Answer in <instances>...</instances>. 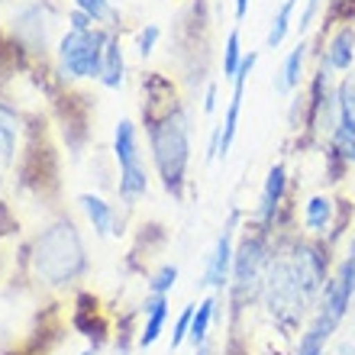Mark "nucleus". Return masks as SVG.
I'll return each instance as SVG.
<instances>
[{"mask_svg": "<svg viewBox=\"0 0 355 355\" xmlns=\"http://www.w3.org/2000/svg\"><path fill=\"white\" fill-rule=\"evenodd\" d=\"M197 355H214V349H210V343H204V346H197Z\"/></svg>", "mask_w": 355, "mask_h": 355, "instance_id": "nucleus-29", "label": "nucleus"}, {"mask_svg": "<svg viewBox=\"0 0 355 355\" xmlns=\"http://www.w3.org/2000/svg\"><path fill=\"white\" fill-rule=\"evenodd\" d=\"M233 223L226 226L223 233H220V239H216L214 252H210V259H207V271H204V284L214 291H226L230 288V275H233Z\"/></svg>", "mask_w": 355, "mask_h": 355, "instance_id": "nucleus-8", "label": "nucleus"}, {"mask_svg": "<svg viewBox=\"0 0 355 355\" xmlns=\"http://www.w3.org/2000/svg\"><path fill=\"white\" fill-rule=\"evenodd\" d=\"M216 110V85L210 81L207 85V94H204V113H214Z\"/></svg>", "mask_w": 355, "mask_h": 355, "instance_id": "nucleus-27", "label": "nucleus"}, {"mask_svg": "<svg viewBox=\"0 0 355 355\" xmlns=\"http://www.w3.org/2000/svg\"><path fill=\"white\" fill-rule=\"evenodd\" d=\"M116 191H120V197H123V200H130V204H132V200H139V197H146V191H149V175H146V165L123 168Z\"/></svg>", "mask_w": 355, "mask_h": 355, "instance_id": "nucleus-17", "label": "nucleus"}, {"mask_svg": "<svg viewBox=\"0 0 355 355\" xmlns=\"http://www.w3.org/2000/svg\"><path fill=\"white\" fill-rule=\"evenodd\" d=\"M352 323H355V320H352Z\"/></svg>", "mask_w": 355, "mask_h": 355, "instance_id": "nucleus-31", "label": "nucleus"}, {"mask_svg": "<svg viewBox=\"0 0 355 355\" xmlns=\"http://www.w3.org/2000/svg\"><path fill=\"white\" fill-rule=\"evenodd\" d=\"M262 304L268 310V317L278 323L284 333L300 327V320L307 313V307L313 304V297L307 294V288L300 284V275L291 262L288 245L271 249L268 268H265V284H262Z\"/></svg>", "mask_w": 355, "mask_h": 355, "instance_id": "nucleus-2", "label": "nucleus"}, {"mask_svg": "<svg viewBox=\"0 0 355 355\" xmlns=\"http://www.w3.org/2000/svg\"><path fill=\"white\" fill-rule=\"evenodd\" d=\"M75 7L85 10L94 23H113V19H120L116 10L110 7V0H75Z\"/></svg>", "mask_w": 355, "mask_h": 355, "instance_id": "nucleus-21", "label": "nucleus"}, {"mask_svg": "<svg viewBox=\"0 0 355 355\" xmlns=\"http://www.w3.org/2000/svg\"><path fill=\"white\" fill-rule=\"evenodd\" d=\"M304 62H307V42H297V46L291 49L281 68L275 71V91L278 94H294L304 81Z\"/></svg>", "mask_w": 355, "mask_h": 355, "instance_id": "nucleus-11", "label": "nucleus"}, {"mask_svg": "<svg viewBox=\"0 0 355 355\" xmlns=\"http://www.w3.org/2000/svg\"><path fill=\"white\" fill-rule=\"evenodd\" d=\"M162 29L155 26V23H146V26L139 29V36H136V52H139L142 58H149L152 52H155V42H159Z\"/></svg>", "mask_w": 355, "mask_h": 355, "instance_id": "nucleus-23", "label": "nucleus"}, {"mask_svg": "<svg viewBox=\"0 0 355 355\" xmlns=\"http://www.w3.org/2000/svg\"><path fill=\"white\" fill-rule=\"evenodd\" d=\"M333 197L329 194H313L304 204V226H307L313 236H327L329 226H333Z\"/></svg>", "mask_w": 355, "mask_h": 355, "instance_id": "nucleus-14", "label": "nucleus"}, {"mask_svg": "<svg viewBox=\"0 0 355 355\" xmlns=\"http://www.w3.org/2000/svg\"><path fill=\"white\" fill-rule=\"evenodd\" d=\"M194 304L191 307H184L181 313H178V320H175V333H171V349H178L181 343L187 339V333H191V320H194Z\"/></svg>", "mask_w": 355, "mask_h": 355, "instance_id": "nucleus-24", "label": "nucleus"}, {"mask_svg": "<svg viewBox=\"0 0 355 355\" xmlns=\"http://www.w3.org/2000/svg\"><path fill=\"white\" fill-rule=\"evenodd\" d=\"M336 329L339 327L333 323V320L323 317V313H317V317L310 320V327L300 333L294 355H327V346H329V339H333Z\"/></svg>", "mask_w": 355, "mask_h": 355, "instance_id": "nucleus-10", "label": "nucleus"}, {"mask_svg": "<svg viewBox=\"0 0 355 355\" xmlns=\"http://www.w3.org/2000/svg\"><path fill=\"white\" fill-rule=\"evenodd\" d=\"M165 323H168V297H162L159 304H155V310H149V313H146V327H142V333H139V346L149 349L152 343L162 336Z\"/></svg>", "mask_w": 355, "mask_h": 355, "instance_id": "nucleus-19", "label": "nucleus"}, {"mask_svg": "<svg viewBox=\"0 0 355 355\" xmlns=\"http://www.w3.org/2000/svg\"><path fill=\"white\" fill-rule=\"evenodd\" d=\"M220 297H207L197 304L194 310V320H191V333H187V339H191V346H204L207 339H210V327H214V320H220Z\"/></svg>", "mask_w": 355, "mask_h": 355, "instance_id": "nucleus-15", "label": "nucleus"}, {"mask_svg": "<svg viewBox=\"0 0 355 355\" xmlns=\"http://www.w3.org/2000/svg\"><path fill=\"white\" fill-rule=\"evenodd\" d=\"M113 155L123 168H132V165H142L139 162V136H136V123L132 120H120L116 123V132H113Z\"/></svg>", "mask_w": 355, "mask_h": 355, "instance_id": "nucleus-12", "label": "nucleus"}, {"mask_svg": "<svg viewBox=\"0 0 355 355\" xmlns=\"http://www.w3.org/2000/svg\"><path fill=\"white\" fill-rule=\"evenodd\" d=\"M149 142H152V159L165 191L175 197L184 194L187 181V162H191V120L181 107L162 113L155 120H149Z\"/></svg>", "mask_w": 355, "mask_h": 355, "instance_id": "nucleus-1", "label": "nucleus"}, {"mask_svg": "<svg viewBox=\"0 0 355 355\" xmlns=\"http://www.w3.org/2000/svg\"><path fill=\"white\" fill-rule=\"evenodd\" d=\"M271 230H262L255 223L249 233L243 236V243L233 255V275H230V297L236 307H249L252 300L262 297V284H265V268L271 259V245H268Z\"/></svg>", "mask_w": 355, "mask_h": 355, "instance_id": "nucleus-4", "label": "nucleus"}, {"mask_svg": "<svg viewBox=\"0 0 355 355\" xmlns=\"http://www.w3.org/2000/svg\"><path fill=\"white\" fill-rule=\"evenodd\" d=\"M107 42L110 33L103 29H68L58 42V65L71 78H101Z\"/></svg>", "mask_w": 355, "mask_h": 355, "instance_id": "nucleus-5", "label": "nucleus"}, {"mask_svg": "<svg viewBox=\"0 0 355 355\" xmlns=\"http://www.w3.org/2000/svg\"><path fill=\"white\" fill-rule=\"evenodd\" d=\"M78 204L85 207L87 220H91V226L97 230V236H110V233H120L116 230V214H113V207L103 200V197L97 194H81L78 197Z\"/></svg>", "mask_w": 355, "mask_h": 355, "instance_id": "nucleus-13", "label": "nucleus"}, {"mask_svg": "<svg viewBox=\"0 0 355 355\" xmlns=\"http://www.w3.org/2000/svg\"><path fill=\"white\" fill-rule=\"evenodd\" d=\"M123 75H126V58H123V49H120V39L110 36V42H107V52H103V68H101V81L103 87H110V91H116V87L123 85Z\"/></svg>", "mask_w": 355, "mask_h": 355, "instance_id": "nucleus-16", "label": "nucleus"}, {"mask_svg": "<svg viewBox=\"0 0 355 355\" xmlns=\"http://www.w3.org/2000/svg\"><path fill=\"white\" fill-rule=\"evenodd\" d=\"M320 62L329 68V71H349L355 65V26L352 23H343V26L327 39V52L320 55Z\"/></svg>", "mask_w": 355, "mask_h": 355, "instance_id": "nucleus-9", "label": "nucleus"}, {"mask_svg": "<svg viewBox=\"0 0 355 355\" xmlns=\"http://www.w3.org/2000/svg\"><path fill=\"white\" fill-rule=\"evenodd\" d=\"M329 152L349 168L355 165V75H346L336 85V130L329 139Z\"/></svg>", "mask_w": 355, "mask_h": 355, "instance_id": "nucleus-6", "label": "nucleus"}, {"mask_svg": "<svg viewBox=\"0 0 355 355\" xmlns=\"http://www.w3.org/2000/svg\"><path fill=\"white\" fill-rule=\"evenodd\" d=\"M68 29H81V33H85V29H94V19L87 17L85 10H71V13H68Z\"/></svg>", "mask_w": 355, "mask_h": 355, "instance_id": "nucleus-26", "label": "nucleus"}, {"mask_svg": "<svg viewBox=\"0 0 355 355\" xmlns=\"http://www.w3.org/2000/svg\"><path fill=\"white\" fill-rule=\"evenodd\" d=\"M81 355H94V349H87V352H81Z\"/></svg>", "mask_w": 355, "mask_h": 355, "instance_id": "nucleus-30", "label": "nucleus"}, {"mask_svg": "<svg viewBox=\"0 0 355 355\" xmlns=\"http://www.w3.org/2000/svg\"><path fill=\"white\" fill-rule=\"evenodd\" d=\"M243 46H239V29H233L226 36V46H223V78H236L239 65H243Z\"/></svg>", "mask_w": 355, "mask_h": 355, "instance_id": "nucleus-20", "label": "nucleus"}, {"mask_svg": "<svg viewBox=\"0 0 355 355\" xmlns=\"http://www.w3.org/2000/svg\"><path fill=\"white\" fill-rule=\"evenodd\" d=\"M320 3H323V0H304V13H300V19H297L300 33H304V29H307L310 23L317 19V13H320Z\"/></svg>", "mask_w": 355, "mask_h": 355, "instance_id": "nucleus-25", "label": "nucleus"}, {"mask_svg": "<svg viewBox=\"0 0 355 355\" xmlns=\"http://www.w3.org/2000/svg\"><path fill=\"white\" fill-rule=\"evenodd\" d=\"M300 0H284L278 7V13L271 17V29L268 36H265V49H278L291 33V23H294V7H297Z\"/></svg>", "mask_w": 355, "mask_h": 355, "instance_id": "nucleus-18", "label": "nucleus"}, {"mask_svg": "<svg viewBox=\"0 0 355 355\" xmlns=\"http://www.w3.org/2000/svg\"><path fill=\"white\" fill-rule=\"evenodd\" d=\"M284 194H288V168L284 162H275L265 175L262 194H259V210H255V223L262 230H271L275 220H278V210L284 204Z\"/></svg>", "mask_w": 355, "mask_h": 355, "instance_id": "nucleus-7", "label": "nucleus"}, {"mask_svg": "<svg viewBox=\"0 0 355 355\" xmlns=\"http://www.w3.org/2000/svg\"><path fill=\"white\" fill-rule=\"evenodd\" d=\"M175 281H178V265H162L149 278V294H171Z\"/></svg>", "mask_w": 355, "mask_h": 355, "instance_id": "nucleus-22", "label": "nucleus"}, {"mask_svg": "<svg viewBox=\"0 0 355 355\" xmlns=\"http://www.w3.org/2000/svg\"><path fill=\"white\" fill-rule=\"evenodd\" d=\"M36 275L49 284H65L85 268V245L78 239V230L71 223H55L39 236L36 255H33Z\"/></svg>", "mask_w": 355, "mask_h": 355, "instance_id": "nucleus-3", "label": "nucleus"}, {"mask_svg": "<svg viewBox=\"0 0 355 355\" xmlns=\"http://www.w3.org/2000/svg\"><path fill=\"white\" fill-rule=\"evenodd\" d=\"M249 13V0H236V19H243Z\"/></svg>", "mask_w": 355, "mask_h": 355, "instance_id": "nucleus-28", "label": "nucleus"}]
</instances>
